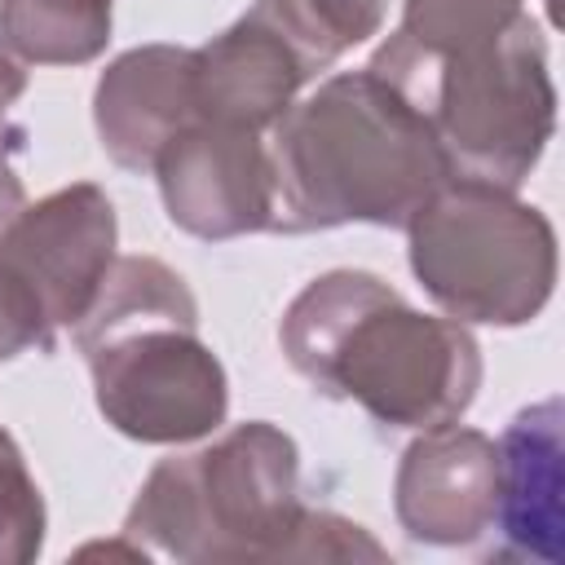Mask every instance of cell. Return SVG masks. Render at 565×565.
I'll list each match as a JSON object with an SVG mask.
<instances>
[{"label":"cell","instance_id":"obj_9","mask_svg":"<svg viewBox=\"0 0 565 565\" xmlns=\"http://www.w3.org/2000/svg\"><path fill=\"white\" fill-rule=\"evenodd\" d=\"M499 450L481 428H424L397 459L393 512L411 543L468 547L494 525Z\"/></svg>","mask_w":565,"mask_h":565},{"label":"cell","instance_id":"obj_7","mask_svg":"<svg viewBox=\"0 0 565 565\" xmlns=\"http://www.w3.org/2000/svg\"><path fill=\"white\" fill-rule=\"evenodd\" d=\"M119 216L102 185L75 181L35 203L0 230V269L22 282L53 331H71L93 305L115 265Z\"/></svg>","mask_w":565,"mask_h":565},{"label":"cell","instance_id":"obj_20","mask_svg":"<svg viewBox=\"0 0 565 565\" xmlns=\"http://www.w3.org/2000/svg\"><path fill=\"white\" fill-rule=\"evenodd\" d=\"M13 154L9 150H0V230L22 212V203H26V190H22V177L13 172V163H9Z\"/></svg>","mask_w":565,"mask_h":565},{"label":"cell","instance_id":"obj_5","mask_svg":"<svg viewBox=\"0 0 565 565\" xmlns=\"http://www.w3.org/2000/svg\"><path fill=\"white\" fill-rule=\"evenodd\" d=\"M371 71L424 110L455 181L516 194L556 132L547 35L530 13H521L490 44L463 49L455 57Z\"/></svg>","mask_w":565,"mask_h":565},{"label":"cell","instance_id":"obj_19","mask_svg":"<svg viewBox=\"0 0 565 565\" xmlns=\"http://www.w3.org/2000/svg\"><path fill=\"white\" fill-rule=\"evenodd\" d=\"M22 93H26V66L0 44V150H9V154L26 150V128L13 124V115H9Z\"/></svg>","mask_w":565,"mask_h":565},{"label":"cell","instance_id":"obj_13","mask_svg":"<svg viewBox=\"0 0 565 565\" xmlns=\"http://www.w3.org/2000/svg\"><path fill=\"white\" fill-rule=\"evenodd\" d=\"M110 0H0V44L22 66H84L110 44Z\"/></svg>","mask_w":565,"mask_h":565},{"label":"cell","instance_id":"obj_12","mask_svg":"<svg viewBox=\"0 0 565 565\" xmlns=\"http://www.w3.org/2000/svg\"><path fill=\"white\" fill-rule=\"evenodd\" d=\"M309 84L296 53L252 13L230 22L221 35L194 49L190 88L194 119L274 132V124L296 106V93Z\"/></svg>","mask_w":565,"mask_h":565},{"label":"cell","instance_id":"obj_17","mask_svg":"<svg viewBox=\"0 0 565 565\" xmlns=\"http://www.w3.org/2000/svg\"><path fill=\"white\" fill-rule=\"evenodd\" d=\"M388 552L349 516L327 508H300L296 534L282 561H384Z\"/></svg>","mask_w":565,"mask_h":565},{"label":"cell","instance_id":"obj_10","mask_svg":"<svg viewBox=\"0 0 565 565\" xmlns=\"http://www.w3.org/2000/svg\"><path fill=\"white\" fill-rule=\"evenodd\" d=\"M190 62L194 49L181 44H137L106 62L93 88V128L115 168L146 177L168 137L194 119Z\"/></svg>","mask_w":565,"mask_h":565},{"label":"cell","instance_id":"obj_4","mask_svg":"<svg viewBox=\"0 0 565 565\" xmlns=\"http://www.w3.org/2000/svg\"><path fill=\"white\" fill-rule=\"evenodd\" d=\"M300 450L269 419L168 455L141 481L124 539L181 565L282 561L300 521Z\"/></svg>","mask_w":565,"mask_h":565},{"label":"cell","instance_id":"obj_11","mask_svg":"<svg viewBox=\"0 0 565 565\" xmlns=\"http://www.w3.org/2000/svg\"><path fill=\"white\" fill-rule=\"evenodd\" d=\"M565 415L561 397H543L512 415L499 450V499H494V525L503 539V556L561 565L565 556V441H561Z\"/></svg>","mask_w":565,"mask_h":565},{"label":"cell","instance_id":"obj_15","mask_svg":"<svg viewBox=\"0 0 565 565\" xmlns=\"http://www.w3.org/2000/svg\"><path fill=\"white\" fill-rule=\"evenodd\" d=\"M384 9L388 0H256L247 13L265 22L313 79L349 49L380 35Z\"/></svg>","mask_w":565,"mask_h":565},{"label":"cell","instance_id":"obj_8","mask_svg":"<svg viewBox=\"0 0 565 565\" xmlns=\"http://www.w3.org/2000/svg\"><path fill=\"white\" fill-rule=\"evenodd\" d=\"M168 221L203 243L274 230V163L260 132L190 119L154 159Z\"/></svg>","mask_w":565,"mask_h":565},{"label":"cell","instance_id":"obj_14","mask_svg":"<svg viewBox=\"0 0 565 565\" xmlns=\"http://www.w3.org/2000/svg\"><path fill=\"white\" fill-rule=\"evenodd\" d=\"M525 13V0H402L397 31L371 53V66H428L490 44Z\"/></svg>","mask_w":565,"mask_h":565},{"label":"cell","instance_id":"obj_16","mask_svg":"<svg viewBox=\"0 0 565 565\" xmlns=\"http://www.w3.org/2000/svg\"><path fill=\"white\" fill-rule=\"evenodd\" d=\"M44 494L13 433L0 428V565H31L44 552Z\"/></svg>","mask_w":565,"mask_h":565},{"label":"cell","instance_id":"obj_6","mask_svg":"<svg viewBox=\"0 0 565 565\" xmlns=\"http://www.w3.org/2000/svg\"><path fill=\"white\" fill-rule=\"evenodd\" d=\"M406 260L446 318L525 327L556 287V230L512 190L450 177L406 221Z\"/></svg>","mask_w":565,"mask_h":565},{"label":"cell","instance_id":"obj_18","mask_svg":"<svg viewBox=\"0 0 565 565\" xmlns=\"http://www.w3.org/2000/svg\"><path fill=\"white\" fill-rule=\"evenodd\" d=\"M26 349L53 353L57 349V331L49 327L40 305L22 291V282L0 269V362H13Z\"/></svg>","mask_w":565,"mask_h":565},{"label":"cell","instance_id":"obj_3","mask_svg":"<svg viewBox=\"0 0 565 565\" xmlns=\"http://www.w3.org/2000/svg\"><path fill=\"white\" fill-rule=\"evenodd\" d=\"M102 419L141 446H190L230 415L221 358L199 340V300L159 256H115L71 327Z\"/></svg>","mask_w":565,"mask_h":565},{"label":"cell","instance_id":"obj_2","mask_svg":"<svg viewBox=\"0 0 565 565\" xmlns=\"http://www.w3.org/2000/svg\"><path fill=\"white\" fill-rule=\"evenodd\" d=\"M274 230H406L450 181L424 110L371 66L327 75L269 132Z\"/></svg>","mask_w":565,"mask_h":565},{"label":"cell","instance_id":"obj_1","mask_svg":"<svg viewBox=\"0 0 565 565\" xmlns=\"http://www.w3.org/2000/svg\"><path fill=\"white\" fill-rule=\"evenodd\" d=\"M278 344L313 393L358 402L402 433L459 424L481 388L477 335L406 305L371 269H327L305 282L282 309Z\"/></svg>","mask_w":565,"mask_h":565}]
</instances>
